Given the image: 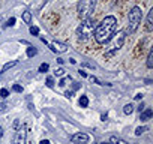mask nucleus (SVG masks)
I'll use <instances>...</instances> for the list:
<instances>
[{
  "instance_id": "1",
  "label": "nucleus",
  "mask_w": 153,
  "mask_h": 144,
  "mask_svg": "<svg viewBox=\"0 0 153 144\" xmlns=\"http://www.w3.org/2000/svg\"><path fill=\"white\" fill-rule=\"evenodd\" d=\"M116 27H117V18L113 17V15H108L105 17L95 29V41L98 44H107L111 41V38L114 36V32H116Z\"/></svg>"
},
{
  "instance_id": "2",
  "label": "nucleus",
  "mask_w": 153,
  "mask_h": 144,
  "mask_svg": "<svg viewBox=\"0 0 153 144\" xmlns=\"http://www.w3.org/2000/svg\"><path fill=\"white\" fill-rule=\"evenodd\" d=\"M95 29H96L95 20L93 18H86V20H83V23L78 27H76V36H78L80 41H86L90 36H93Z\"/></svg>"
},
{
  "instance_id": "3",
  "label": "nucleus",
  "mask_w": 153,
  "mask_h": 144,
  "mask_svg": "<svg viewBox=\"0 0 153 144\" xmlns=\"http://www.w3.org/2000/svg\"><path fill=\"white\" fill-rule=\"evenodd\" d=\"M141 20H143L141 8L134 6V8L129 11V14H128V32H129V33L137 32V29H138L140 24H141Z\"/></svg>"
},
{
  "instance_id": "4",
  "label": "nucleus",
  "mask_w": 153,
  "mask_h": 144,
  "mask_svg": "<svg viewBox=\"0 0 153 144\" xmlns=\"http://www.w3.org/2000/svg\"><path fill=\"white\" fill-rule=\"evenodd\" d=\"M96 8V0H80L78 6H76V12L81 20L90 18V15L95 12Z\"/></svg>"
},
{
  "instance_id": "5",
  "label": "nucleus",
  "mask_w": 153,
  "mask_h": 144,
  "mask_svg": "<svg viewBox=\"0 0 153 144\" xmlns=\"http://www.w3.org/2000/svg\"><path fill=\"white\" fill-rule=\"evenodd\" d=\"M123 42H125V32H119V33L116 35V38L113 39V42H111V44L108 45L105 56H107V57H110V56L116 54V53H117V51H119V50L122 48Z\"/></svg>"
},
{
  "instance_id": "6",
  "label": "nucleus",
  "mask_w": 153,
  "mask_h": 144,
  "mask_svg": "<svg viewBox=\"0 0 153 144\" xmlns=\"http://www.w3.org/2000/svg\"><path fill=\"white\" fill-rule=\"evenodd\" d=\"M26 135H27V128H26V125H23V126L17 131L12 144H26Z\"/></svg>"
},
{
  "instance_id": "7",
  "label": "nucleus",
  "mask_w": 153,
  "mask_h": 144,
  "mask_svg": "<svg viewBox=\"0 0 153 144\" xmlns=\"http://www.w3.org/2000/svg\"><path fill=\"white\" fill-rule=\"evenodd\" d=\"M72 141L74 143H76V144H86L87 141H89V135L87 134H75V135H72Z\"/></svg>"
},
{
  "instance_id": "8",
  "label": "nucleus",
  "mask_w": 153,
  "mask_h": 144,
  "mask_svg": "<svg viewBox=\"0 0 153 144\" xmlns=\"http://www.w3.org/2000/svg\"><path fill=\"white\" fill-rule=\"evenodd\" d=\"M50 45V48L54 51V53H65L66 51V45L65 44H62V42H51V44H48Z\"/></svg>"
},
{
  "instance_id": "9",
  "label": "nucleus",
  "mask_w": 153,
  "mask_h": 144,
  "mask_svg": "<svg viewBox=\"0 0 153 144\" xmlns=\"http://www.w3.org/2000/svg\"><path fill=\"white\" fill-rule=\"evenodd\" d=\"M152 114H153L152 108H146V110L140 114V120H147V119H150V117H152Z\"/></svg>"
},
{
  "instance_id": "10",
  "label": "nucleus",
  "mask_w": 153,
  "mask_h": 144,
  "mask_svg": "<svg viewBox=\"0 0 153 144\" xmlns=\"http://www.w3.org/2000/svg\"><path fill=\"white\" fill-rule=\"evenodd\" d=\"M152 18H153V9H150V11H149V15H147V24H146V27H147V30H149V32H150V30H153Z\"/></svg>"
},
{
  "instance_id": "11",
  "label": "nucleus",
  "mask_w": 153,
  "mask_h": 144,
  "mask_svg": "<svg viewBox=\"0 0 153 144\" xmlns=\"http://www.w3.org/2000/svg\"><path fill=\"white\" fill-rule=\"evenodd\" d=\"M23 20H24V23H26V24H30V23H32V14L26 11V12L23 14Z\"/></svg>"
},
{
  "instance_id": "12",
  "label": "nucleus",
  "mask_w": 153,
  "mask_h": 144,
  "mask_svg": "<svg viewBox=\"0 0 153 144\" xmlns=\"http://www.w3.org/2000/svg\"><path fill=\"white\" fill-rule=\"evenodd\" d=\"M38 54V50L35 48V47H29L27 48V57H33V56H36Z\"/></svg>"
},
{
  "instance_id": "13",
  "label": "nucleus",
  "mask_w": 153,
  "mask_h": 144,
  "mask_svg": "<svg viewBox=\"0 0 153 144\" xmlns=\"http://www.w3.org/2000/svg\"><path fill=\"white\" fill-rule=\"evenodd\" d=\"M17 63H18L17 60H14V62H9V63H5V65H3V72H5V71H8V69H11V68H14Z\"/></svg>"
},
{
  "instance_id": "14",
  "label": "nucleus",
  "mask_w": 153,
  "mask_h": 144,
  "mask_svg": "<svg viewBox=\"0 0 153 144\" xmlns=\"http://www.w3.org/2000/svg\"><path fill=\"white\" fill-rule=\"evenodd\" d=\"M147 68H153V53L152 51L147 56Z\"/></svg>"
},
{
  "instance_id": "15",
  "label": "nucleus",
  "mask_w": 153,
  "mask_h": 144,
  "mask_svg": "<svg viewBox=\"0 0 153 144\" xmlns=\"http://www.w3.org/2000/svg\"><path fill=\"white\" fill-rule=\"evenodd\" d=\"M132 111H134V107H132L131 104H126V105L123 107V113H125V114H131Z\"/></svg>"
},
{
  "instance_id": "16",
  "label": "nucleus",
  "mask_w": 153,
  "mask_h": 144,
  "mask_svg": "<svg viewBox=\"0 0 153 144\" xmlns=\"http://www.w3.org/2000/svg\"><path fill=\"white\" fill-rule=\"evenodd\" d=\"M80 105L84 107V108L89 105V99H87V96H81V98H80Z\"/></svg>"
},
{
  "instance_id": "17",
  "label": "nucleus",
  "mask_w": 153,
  "mask_h": 144,
  "mask_svg": "<svg viewBox=\"0 0 153 144\" xmlns=\"http://www.w3.org/2000/svg\"><path fill=\"white\" fill-rule=\"evenodd\" d=\"M111 144H126L123 140H120V138H117V137H111Z\"/></svg>"
},
{
  "instance_id": "18",
  "label": "nucleus",
  "mask_w": 153,
  "mask_h": 144,
  "mask_svg": "<svg viewBox=\"0 0 153 144\" xmlns=\"http://www.w3.org/2000/svg\"><path fill=\"white\" fill-rule=\"evenodd\" d=\"M8 96H9V90H8V89H2V90H0V98L5 99V98H8Z\"/></svg>"
},
{
  "instance_id": "19",
  "label": "nucleus",
  "mask_w": 153,
  "mask_h": 144,
  "mask_svg": "<svg viewBox=\"0 0 153 144\" xmlns=\"http://www.w3.org/2000/svg\"><path fill=\"white\" fill-rule=\"evenodd\" d=\"M48 68H50V65H48V63H42V65L39 66V69H38V71H39V72H47V71H48Z\"/></svg>"
},
{
  "instance_id": "20",
  "label": "nucleus",
  "mask_w": 153,
  "mask_h": 144,
  "mask_svg": "<svg viewBox=\"0 0 153 144\" xmlns=\"http://www.w3.org/2000/svg\"><path fill=\"white\" fill-rule=\"evenodd\" d=\"M56 77H63L65 75V69H62V68H59V69H56Z\"/></svg>"
},
{
  "instance_id": "21",
  "label": "nucleus",
  "mask_w": 153,
  "mask_h": 144,
  "mask_svg": "<svg viewBox=\"0 0 153 144\" xmlns=\"http://www.w3.org/2000/svg\"><path fill=\"white\" fill-rule=\"evenodd\" d=\"M30 33H32V35H35V36H38V35H39V29H38V27H35V26H32V27H30Z\"/></svg>"
},
{
  "instance_id": "22",
  "label": "nucleus",
  "mask_w": 153,
  "mask_h": 144,
  "mask_svg": "<svg viewBox=\"0 0 153 144\" xmlns=\"http://www.w3.org/2000/svg\"><path fill=\"white\" fill-rule=\"evenodd\" d=\"M144 131H147V128H146V126H143V128H137V129H135V135H141Z\"/></svg>"
},
{
  "instance_id": "23",
  "label": "nucleus",
  "mask_w": 153,
  "mask_h": 144,
  "mask_svg": "<svg viewBox=\"0 0 153 144\" xmlns=\"http://www.w3.org/2000/svg\"><path fill=\"white\" fill-rule=\"evenodd\" d=\"M12 90H14V92H17V93H21V92H23V87H21L20 84H15V86L12 87Z\"/></svg>"
},
{
  "instance_id": "24",
  "label": "nucleus",
  "mask_w": 153,
  "mask_h": 144,
  "mask_svg": "<svg viewBox=\"0 0 153 144\" xmlns=\"http://www.w3.org/2000/svg\"><path fill=\"white\" fill-rule=\"evenodd\" d=\"M47 86H48V87H53V86H54V80H53V77H48V78H47Z\"/></svg>"
},
{
  "instance_id": "25",
  "label": "nucleus",
  "mask_w": 153,
  "mask_h": 144,
  "mask_svg": "<svg viewBox=\"0 0 153 144\" xmlns=\"http://www.w3.org/2000/svg\"><path fill=\"white\" fill-rule=\"evenodd\" d=\"M14 24H15V18L12 17V18H9V20H8V23H6V27H8V26L11 27V26H14Z\"/></svg>"
},
{
  "instance_id": "26",
  "label": "nucleus",
  "mask_w": 153,
  "mask_h": 144,
  "mask_svg": "<svg viewBox=\"0 0 153 144\" xmlns=\"http://www.w3.org/2000/svg\"><path fill=\"white\" fill-rule=\"evenodd\" d=\"M68 80H71V78H63V80H60L59 86H62V87H63V86H66V81H68Z\"/></svg>"
},
{
  "instance_id": "27",
  "label": "nucleus",
  "mask_w": 153,
  "mask_h": 144,
  "mask_svg": "<svg viewBox=\"0 0 153 144\" xmlns=\"http://www.w3.org/2000/svg\"><path fill=\"white\" fill-rule=\"evenodd\" d=\"M6 108H8V105H6V104H0V113H3Z\"/></svg>"
},
{
  "instance_id": "28",
  "label": "nucleus",
  "mask_w": 153,
  "mask_h": 144,
  "mask_svg": "<svg viewBox=\"0 0 153 144\" xmlns=\"http://www.w3.org/2000/svg\"><path fill=\"white\" fill-rule=\"evenodd\" d=\"M72 95H74V93H72V92H66V93H65V96H66V98H71V96H72Z\"/></svg>"
},
{
  "instance_id": "29",
  "label": "nucleus",
  "mask_w": 153,
  "mask_h": 144,
  "mask_svg": "<svg viewBox=\"0 0 153 144\" xmlns=\"http://www.w3.org/2000/svg\"><path fill=\"white\" fill-rule=\"evenodd\" d=\"M80 75H81V77H87V74H86L84 71H81V69H80Z\"/></svg>"
},
{
  "instance_id": "30",
  "label": "nucleus",
  "mask_w": 153,
  "mask_h": 144,
  "mask_svg": "<svg viewBox=\"0 0 153 144\" xmlns=\"http://www.w3.org/2000/svg\"><path fill=\"white\" fill-rule=\"evenodd\" d=\"M39 144H50V141H48V140H42Z\"/></svg>"
},
{
  "instance_id": "31",
  "label": "nucleus",
  "mask_w": 153,
  "mask_h": 144,
  "mask_svg": "<svg viewBox=\"0 0 153 144\" xmlns=\"http://www.w3.org/2000/svg\"><path fill=\"white\" fill-rule=\"evenodd\" d=\"M141 98H143V95H141V93H138V95L135 96V99H141Z\"/></svg>"
},
{
  "instance_id": "32",
  "label": "nucleus",
  "mask_w": 153,
  "mask_h": 144,
  "mask_svg": "<svg viewBox=\"0 0 153 144\" xmlns=\"http://www.w3.org/2000/svg\"><path fill=\"white\" fill-rule=\"evenodd\" d=\"M2 135H3V128L0 126V137H2Z\"/></svg>"
},
{
  "instance_id": "33",
  "label": "nucleus",
  "mask_w": 153,
  "mask_h": 144,
  "mask_svg": "<svg viewBox=\"0 0 153 144\" xmlns=\"http://www.w3.org/2000/svg\"><path fill=\"white\" fill-rule=\"evenodd\" d=\"M102 144H111V143H102Z\"/></svg>"
}]
</instances>
